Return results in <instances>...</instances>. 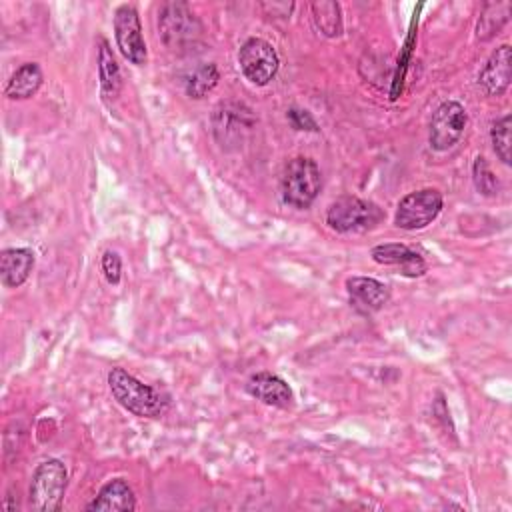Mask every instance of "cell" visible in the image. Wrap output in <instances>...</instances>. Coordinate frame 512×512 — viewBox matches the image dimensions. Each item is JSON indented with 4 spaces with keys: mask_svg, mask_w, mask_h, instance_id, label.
<instances>
[{
    "mask_svg": "<svg viewBox=\"0 0 512 512\" xmlns=\"http://www.w3.org/2000/svg\"><path fill=\"white\" fill-rule=\"evenodd\" d=\"M108 388L114 400L128 412L140 418H158L168 408V396L150 384L140 382L124 368H112L108 372Z\"/></svg>",
    "mask_w": 512,
    "mask_h": 512,
    "instance_id": "1",
    "label": "cell"
},
{
    "mask_svg": "<svg viewBox=\"0 0 512 512\" xmlns=\"http://www.w3.org/2000/svg\"><path fill=\"white\" fill-rule=\"evenodd\" d=\"M322 188V174L312 158L296 156L292 158L280 178L282 200L298 210H306L316 200Z\"/></svg>",
    "mask_w": 512,
    "mask_h": 512,
    "instance_id": "2",
    "label": "cell"
},
{
    "mask_svg": "<svg viewBox=\"0 0 512 512\" xmlns=\"http://www.w3.org/2000/svg\"><path fill=\"white\" fill-rule=\"evenodd\" d=\"M382 218L384 212L378 204L358 196H340L326 210V224L338 234L368 232L376 228Z\"/></svg>",
    "mask_w": 512,
    "mask_h": 512,
    "instance_id": "3",
    "label": "cell"
},
{
    "mask_svg": "<svg viewBox=\"0 0 512 512\" xmlns=\"http://www.w3.org/2000/svg\"><path fill=\"white\" fill-rule=\"evenodd\" d=\"M68 486V470L62 460L50 458L36 466L30 490H28V502L38 512H56L62 506L64 494Z\"/></svg>",
    "mask_w": 512,
    "mask_h": 512,
    "instance_id": "4",
    "label": "cell"
},
{
    "mask_svg": "<svg viewBox=\"0 0 512 512\" xmlns=\"http://www.w3.org/2000/svg\"><path fill=\"white\" fill-rule=\"evenodd\" d=\"M256 118L252 110L234 100L220 102L212 112V134L222 150H238L254 128Z\"/></svg>",
    "mask_w": 512,
    "mask_h": 512,
    "instance_id": "5",
    "label": "cell"
},
{
    "mask_svg": "<svg viewBox=\"0 0 512 512\" xmlns=\"http://www.w3.org/2000/svg\"><path fill=\"white\" fill-rule=\"evenodd\" d=\"M158 30L170 50L194 46L202 34V24L184 2H166L158 12Z\"/></svg>",
    "mask_w": 512,
    "mask_h": 512,
    "instance_id": "6",
    "label": "cell"
},
{
    "mask_svg": "<svg viewBox=\"0 0 512 512\" xmlns=\"http://www.w3.org/2000/svg\"><path fill=\"white\" fill-rule=\"evenodd\" d=\"M444 204L442 192L436 188H420L400 198L394 214V224L402 230L426 228L440 214Z\"/></svg>",
    "mask_w": 512,
    "mask_h": 512,
    "instance_id": "7",
    "label": "cell"
},
{
    "mask_svg": "<svg viewBox=\"0 0 512 512\" xmlns=\"http://www.w3.org/2000/svg\"><path fill=\"white\" fill-rule=\"evenodd\" d=\"M238 64L248 82L254 86H266L276 76L280 60L268 40L248 38L238 50Z\"/></svg>",
    "mask_w": 512,
    "mask_h": 512,
    "instance_id": "8",
    "label": "cell"
},
{
    "mask_svg": "<svg viewBox=\"0 0 512 512\" xmlns=\"http://www.w3.org/2000/svg\"><path fill=\"white\" fill-rule=\"evenodd\" d=\"M468 124L466 108L456 100L442 102L430 120L428 130V144L436 152L450 150L464 134V128Z\"/></svg>",
    "mask_w": 512,
    "mask_h": 512,
    "instance_id": "9",
    "label": "cell"
},
{
    "mask_svg": "<svg viewBox=\"0 0 512 512\" xmlns=\"http://www.w3.org/2000/svg\"><path fill=\"white\" fill-rule=\"evenodd\" d=\"M114 38H116V44H118L122 56L128 62H132L136 66L146 64L148 50H146V42L142 36V24H140V18H138V12L134 6L122 4L116 8Z\"/></svg>",
    "mask_w": 512,
    "mask_h": 512,
    "instance_id": "10",
    "label": "cell"
},
{
    "mask_svg": "<svg viewBox=\"0 0 512 512\" xmlns=\"http://www.w3.org/2000/svg\"><path fill=\"white\" fill-rule=\"evenodd\" d=\"M370 256L376 264L396 268L406 278H420L428 270L426 260L416 250H412L410 246L400 244V242L378 244L370 250Z\"/></svg>",
    "mask_w": 512,
    "mask_h": 512,
    "instance_id": "11",
    "label": "cell"
},
{
    "mask_svg": "<svg viewBox=\"0 0 512 512\" xmlns=\"http://www.w3.org/2000/svg\"><path fill=\"white\" fill-rule=\"evenodd\" d=\"M510 78H512V50L508 44H502L490 54L488 62L480 70L478 86L486 96H502L510 86Z\"/></svg>",
    "mask_w": 512,
    "mask_h": 512,
    "instance_id": "12",
    "label": "cell"
},
{
    "mask_svg": "<svg viewBox=\"0 0 512 512\" xmlns=\"http://www.w3.org/2000/svg\"><path fill=\"white\" fill-rule=\"evenodd\" d=\"M246 392L262 404L274 408H290L294 402L292 388L284 378L272 372H256L246 382Z\"/></svg>",
    "mask_w": 512,
    "mask_h": 512,
    "instance_id": "13",
    "label": "cell"
},
{
    "mask_svg": "<svg viewBox=\"0 0 512 512\" xmlns=\"http://www.w3.org/2000/svg\"><path fill=\"white\" fill-rule=\"evenodd\" d=\"M346 292L350 302L360 312H378L390 300V290L384 282L368 276H352L346 280Z\"/></svg>",
    "mask_w": 512,
    "mask_h": 512,
    "instance_id": "14",
    "label": "cell"
},
{
    "mask_svg": "<svg viewBox=\"0 0 512 512\" xmlns=\"http://www.w3.org/2000/svg\"><path fill=\"white\" fill-rule=\"evenodd\" d=\"M36 256L30 248H6L0 254V280L6 288H18L22 286L32 268H34Z\"/></svg>",
    "mask_w": 512,
    "mask_h": 512,
    "instance_id": "15",
    "label": "cell"
},
{
    "mask_svg": "<svg viewBox=\"0 0 512 512\" xmlns=\"http://www.w3.org/2000/svg\"><path fill=\"white\" fill-rule=\"evenodd\" d=\"M86 510H116V512H132L136 510V496L126 480L112 478L108 480L94 500L86 506Z\"/></svg>",
    "mask_w": 512,
    "mask_h": 512,
    "instance_id": "16",
    "label": "cell"
},
{
    "mask_svg": "<svg viewBox=\"0 0 512 512\" xmlns=\"http://www.w3.org/2000/svg\"><path fill=\"white\" fill-rule=\"evenodd\" d=\"M42 80H44V74H42L40 64H36V62H24V64L18 66V68L12 72V76L8 78L6 88H4V94H6L10 100H26V98H32V96L40 90Z\"/></svg>",
    "mask_w": 512,
    "mask_h": 512,
    "instance_id": "17",
    "label": "cell"
},
{
    "mask_svg": "<svg viewBox=\"0 0 512 512\" xmlns=\"http://www.w3.org/2000/svg\"><path fill=\"white\" fill-rule=\"evenodd\" d=\"M98 74H100V92L106 102L116 100L122 88V74L118 68V62L114 58V52L108 44V40L100 38L98 46Z\"/></svg>",
    "mask_w": 512,
    "mask_h": 512,
    "instance_id": "18",
    "label": "cell"
},
{
    "mask_svg": "<svg viewBox=\"0 0 512 512\" xmlns=\"http://www.w3.org/2000/svg\"><path fill=\"white\" fill-rule=\"evenodd\" d=\"M510 2H488L484 4L482 12H480V18H478V24H476V38L486 42L490 38H494L502 26L508 22L510 18Z\"/></svg>",
    "mask_w": 512,
    "mask_h": 512,
    "instance_id": "19",
    "label": "cell"
},
{
    "mask_svg": "<svg viewBox=\"0 0 512 512\" xmlns=\"http://www.w3.org/2000/svg\"><path fill=\"white\" fill-rule=\"evenodd\" d=\"M220 80V72H218V66L214 62H208V64H200L198 68H194L186 82H184V90L190 98L194 100H200L204 98L208 92H212L216 88Z\"/></svg>",
    "mask_w": 512,
    "mask_h": 512,
    "instance_id": "20",
    "label": "cell"
},
{
    "mask_svg": "<svg viewBox=\"0 0 512 512\" xmlns=\"http://www.w3.org/2000/svg\"><path fill=\"white\" fill-rule=\"evenodd\" d=\"M312 18L316 22V28L324 36L334 38L342 34V16L338 2H312Z\"/></svg>",
    "mask_w": 512,
    "mask_h": 512,
    "instance_id": "21",
    "label": "cell"
},
{
    "mask_svg": "<svg viewBox=\"0 0 512 512\" xmlns=\"http://www.w3.org/2000/svg\"><path fill=\"white\" fill-rule=\"evenodd\" d=\"M512 118L510 114H504L502 118L494 120L492 122V128H490V140H492V148L496 152V156L504 162V164H510L512 160Z\"/></svg>",
    "mask_w": 512,
    "mask_h": 512,
    "instance_id": "22",
    "label": "cell"
},
{
    "mask_svg": "<svg viewBox=\"0 0 512 512\" xmlns=\"http://www.w3.org/2000/svg\"><path fill=\"white\" fill-rule=\"evenodd\" d=\"M472 180L476 190L482 196H494L498 192V180L494 176V172L490 170L488 162L484 156H476L474 164H472Z\"/></svg>",
    "mask_w": 512,
    "mask_h": 512,
    "instance_id": "23",
    "label": "cell"
},
{
    "mask_svg": "<svg viewBox=\"0 0 512 512\" xmlns=\"http://www.w3.org/2000/svg\"><path fill=\"white\" fill-rule=\"evenodd\" d=\"M100 266H102V272H104V278L108 284L116 286L122 278V260L118 256V252L114 250H106L100 258Z\"/></svg>",
    "mask_w": 512,
    "mask_h": 512,
    "instance_id": "24",
    "label": "cell"
},
{
    "mask_svg": "<svg viewBox=\"0 0 512 512\" xmlns=\"http://www.w3.org/2000/svg\"><path fill=\"white\" fill-rule=\"evenodd\" d=\"M288 122L292 128L296 130H304V132H318L320 126L314 120V116L308 110H300V108H290L286 114Z\"/></svg>",
    "mask_w": 512,
    "mask_h": 512,
    "instance_id": "25",
    "label": "cell"
}]
</instances>
